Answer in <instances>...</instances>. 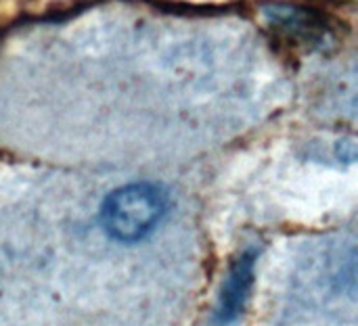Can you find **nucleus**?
I'll return each mask as SVG.
<instances>
[{"instance_id": "obj_2", "label": "nucleus", "mask_w": 358, "mask_h": 326, "mask_svg": "<svg viewBox=\"0 0 358 326\" xmlns=\"http://www.w3.org/2000/svg\"><path fill=\"white\" fill-rule=\"evenodd\" d=\"M256 258H258L256 249H245L233 260V264L227 272V279L222 283L218 308H216V320L220 325L233 323L243 312V306H245L252 285H254Z\"/></svg>"}, {"instance_id": "obj_3", "label": "nucleus", "mask_w": 358, "mask_h": 326, "mask_svg": "<svg viewBox=\"0 0 358 326\" xmlns=\"http://www.w3.org/2000/svg\"><path fill=\"white\" fill-rule=\"evenodd\" d=\"M262 15L273 27L287 31L302 40L323 42L331 31L325 15H321L315 8H306V6H298V4L268 2L262 6Z\"/></svg>"}, {"instance_id": "obj_1", "label": "nucleus", "mask_w": 358, "mask_h": 326, "mask_svg": "<svg viewBox=\"0 0 358 326\" xmlns=\"http://www.w3.org/2000/svg\"><path fill=\"white\" fill-rule=\"evenodd\" d=\"M168 197L162 186L132 182L115 188L101 205L103 230L120 243L145 239L166 216Z\"/></svg>"}]
</instances>
